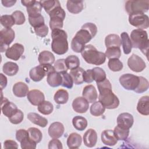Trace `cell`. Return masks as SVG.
Returning <instances> with one entry per match:
<instances>
[{"mask_svg": "<svg viewBox=\"0 0 149 149\" xmlns=\"http://www.w3.org/2000/svg\"><path fill=\"white\" fill-rule=\"evenodd\" d=\"M84 70L83 68L78 67L76 69H72L70 72V75L71 76L73 83L75 84H81L84 82L83 74Z\"/></svg>", "mask_w": 149, "mask_h": 149, "instance_id": "obj_27", "label": "cell"}, {"mask_svg": "<svg viewBox=\"0 0 149 149\" xmlns=\"http://www.w3.org/2000/svg\"><path fill=\"white\" fill-rule=\"evenodd\" d=\"M42 8L41 2L35 1L31 5L27 7V12L29 17H34L41 15Z\"/></svg>", "mask_w": 149, "mask_h": 149, "instance_id": "obj_29", "label": "cell"}, {"mask_svg": "<svg viewBox=\"0 0 149 149\" xmlns=\"http://www.w3.org/2000/svg\"><path fill=\"white\" fill-rule=\"evenodd\" d=\"M82 95L89 103L94 102L98 98L97 90L94 86L91 84L87 85L84 87Z\"/></svg>", "mask_w": 149, "mask_h": 149, "instance_id": "obj_17", "label": "cell"}, {"mask_svg": "<svg viewBox=\"0 0 149 149\" xmlns=\"http://www.w3.org/2000/svg\"><path fill=\"white\" fill-rule=\"evenodd\" d=\"M65 131L63 125L59 122H55L51 124L48 128V134L52 139L61 137Z\"/></svg>", "mask_w": 149, "mask_h": 149, "instance_id": "obj_15", "label": "cell"}, {"mask_svg": "<svg viewBox=\"0 0 149 149\" xmlns=\"http://www.w3.org/2000/svg\"><path fill=\"white\" fill-rule=\"evenodd\" d=\"M81 56L84 61L90 64L101 65L106 60L104 53L98 51L96 48L91 44L86 45L81 52Z\"/></svg>", "mask_w": 149, "mask_h": 149, "instance_id": "obj_4", "label": "cell"}, {"mask_svg": "<svg viewBox=\"0 0 149 149\" xmlns=\"http://www.w3.org/2000/svg\"><path fill=\"white\" fill-rule=\"evenodd\" d=\"M34 2H35V1H34V0H33V1H24V0L21 1V2L23 4V5L25 6L26 8L31 5Z\"/></svg>", "mask_w": 149, "mask_h": 149, "instance_id": "obj_63", "label": "cell"}, {"mask_svg": "<svg viewBox=\"0 0 149 149\" xmlns=\"http://www.w3.org/2000/svg\"><path fill=\"white\" fill-rule=\"evenodd\" d=\"M0 22L1 24L6 29H10L15 24L13 16L9 15H4L1 16Z\"/></svg>", "mask_w": 149, "mask_h": 149, "instance_id": "obj_44", "label": "cell"}, {"mask_svg": "<svg viewBox=\"0 0 149 149\" xmlns=\"http://www.w3.org/2000/svg\"><path fill=\"white\" fill-rule=\"evenodd\" d=\"M29 132V137L36 143H40L42 138V134L41 132L37 128L30 127L27 130Z\"/></svg>", "mask_w": 149, "mask_h": 149, "instance_id": "obj_38", "label": "cell"}, {"mask_svg": "<svg viewBox=\"0 0 149 149\" xmlns=\"http://www.w3.org/2000/svg\"><path fill=\"white\" fill-rule=\"evenodd\" d=\"M140 81L139 76L130 73L122 74L119 77V83L126 90H134L138 86Z\"/></svg>", "mask_w": 149, "mask_h": 149, "instance_id": "obj_8", "label": "cell"}, {"mask_svg": "<svg viewBox=\"0 0 149 149\" xmlns=\"http://www.w3.org/2000/svg\"><path fill=\"white\" fill-rule=\"evenodd\" d=\"M93 72L94 80L96 81V83H98L104 80L106 77V73L105 71L100 67H95L92 69Z\"/></svg>", "mask_w": 149, "mask_h": 149, "instance_id": "obj_42", "label": "cell"}, {"mask_svg": "<svg viewBox=\"0 0 149 149\" xmlns=\"http://www.w3.org/2000/svg\"><path fill=\"white\" fill-rule=\"evenodd\" d=\"M105 55L109 59L115 58L119 59L121 56V51L119 47H109L107 48Z\"/></svg>", "mask_w": 149, "mask_h": 149, "instance_id": "obj_40", "label": "cell"}, {"mask_svg": "<svg viewBox=\"0 0 149 149\" xmlns=\"http://www.w3.org/2000/svg\"><path fill=\"white\" fill-rule=\"evenodd\" d=\"M29 22L30 24L34 28L38 27L44 24V19L41 15L34 17H29Z\"/></svg>", "mask_w": 149, "mask_h": 149, "instance_id": "obj_50", "label": "cell"}, {"mask_svg": "<svg viewBox=\"0 0 149 149\" xmlns=\"http://www.w3.org/2000/svg\"><path fill=\"white\" fill-rule=\"evenodd\" d=\"M28 119L33 123L41 127H45L48 124V120L35 112H30L27 114Z\"/></svg>", "mask_w": 149, "mask_h": 149, "instance_id": "obj_22", "label": "cell"}, {"mask_svg": "<svg viewBox=\"0 0 149 149\" xmlns=\"http://www.w3.org/2000/svg\"><path fill=\"white\" fill-rule=\"evenodd\" d=\"M100 93L98 99L105 108L112 109L116 108L119 105V100L112 90L110 81L105 79L104 80L97 83Z\"/></svg>", "mask_w": 149, "mask_h": 149, "instance_id": "obj_1", "label": "cell"}, {"mask_svg": "<svg viewBox=\"0 0 149 149\" xmlns=\"http://www.w3.org/2000/svg\"><path fill=\"white\" fill-rule=\"evenodd\" d=\"M130 39L132 48L140 49L147 57L149 40L147 31L142 29H134L131 32Z\"/></svg>", "mask_w": 149, "mask_h": 149, "instance_id": "obj_3", "label": "cell"}, {"mask_svg": "<svg viewBox=\"0 0 149 149\" xmlns=\"http://www.w3.org/2000/svg\"><path fill=\"white\" fill-rule=\"evenodd\" d=\"M101 141L107 146H115L117 142L118 139H116L113 130H105L101 133Z\"/></svg>", "mask_w": 149, "mask_h": 149, "instance_id": "obj_19", "label": "cell"}, {"mask_svg": "<svg viewBox=\"0 0 149 149\" xmlns=\"http://www.w3.org/2000/svg\"><path fill=\"white\" fill-rule=\"evenodd\" d=\"M137 110L143 115L147 116L149 115V97L148 95L143 96L139 99Z\"/></svg>", "mask_w": 149, "mask_h": 149, "instance_id": "obj_21", "label": "cell"}, {"mask_svg": "<svg viewBox=\"0 0 149 149\" xmlns=\"http://www.w3.org/2000/svg\"><path fill=\"white\" fill-rule=\"evenodd\" d=\"M47 81L50 86L53 87H58L62 84V76L60 73L56 71L51 72L47 75Z\"/></svg>", "mask_w": 149, "mask_h": 149, "instance_id": "obj_25", "label": "cell"}, {"mask_svg": "<svg viewBox=\"0 0 149 149\" xmlns=\"http://www.w3.org/2000/svg\"><path fill=\"white\" fill-rule=\"evenodd\" d=\"M84 5L83 1H68L66 8L68 10L72 13L77 14L82 11Z\"/></svg>", "mask_w": 149, "mask_h": 149, "instance_id": "obj_24", "label": "cell"}, {"mask_svg": "<svg viewBox=\"0 0 149 149\" xmlns=\"http://www.w3.org/2000/svg\"><path fill=\"white\" fill-rule=\"evenodd\" d=\"M4 148H17V143L12 140H6L3 143Z\"/></svg>", "mask_w": 149, "mask_h": 149, "instance_id": "obj_60", "label": "cell"}, {"mask_svg": "<svg viewBox=\"0 0 149 149\" xmlns=\"http://www.w3.org/2000/svg\"><path fill=\"white\" fill-rule=\"evenodd\" d=\"M24 50V48L23 45L19 43H15L6 51L5 56L9 59L17 61L23 54Z\"/></svg>", "mask_w": 149, "mask_h": 149, "instance_id": "obj_11", "label": "cell"}, {"mask_svg": "<svg viewBox=\"0 0 149 149\" xmlns=\"http://www.w3.org/2000/svg\"><path fill=\"white\" fill-rule=\"evenodd\" d=\"M121 44L123 47L124 54H129L130 53L132 48V42L128 34L126 32H123L120 34Z\"/></svg>", "mask_w": 149, "mask_h": 149, "instance_id": "obj_31", "label": "cell"}, {"mask_svg": "<svg viewBox=\"0 0 149 149\" xmlns=\"http://www.w3.org/2000/svg\"><path fill=\"white\" fill-rule=\"evenodd\" d=\"M74 37L85 44L88 42L93 38L91 34L87 30L82 28L76 33Z\"/></svg>", "mask_w": 149, "mask_h": 149, "instance_id": "obj_36", "label": "cell"}, {"mask_svg": "<svg viewBox=\"0 0 149 149\" xmlns=\"http://www.w3.org/2000/svg\"><path fill=\"white\" fill-rule=\"evenodd\" d=\"M0 77H1V88L2 90L3 88L6 87L7 85V78L2 73L0 74Z\"/></svg>", "mask_w": 149, "mask_h": 149, "instance_id": "obj_61", "label": "cell"}, {"mask_svg": "<svg viewBox=\"0 0 149 149\" xmlns=\"http://www.w3.org/2000/svg\"><path fill=\"white\" fill-rule=\"evenodd\" d=\"M85 44L80 41L76 37H74L71 42V48L73 51L77 53L81 52L85 47Z\"/></svg>", "mask_w": 149, "mask_h": 149, "instance_id": "obj_47", "label": "cell"}, {"mask_svg": "<svg viewBox=\"0 0 149 149\" xmlns=\"http://www.w3.org/2000/svg\"><path fill=\"white\" fill-rule=\"evenodd\" d=\"M12 16L15 20V24L17 25L23 24L26 21L25 16L24 13L20 10H16L13 12L12 14Z\"/></svg>", "mask_w": 149, "mask_h": 149, "instance_id": "obj_51", "label": "cell"}, {"mask_svg": "<svg viewBox=\"0 0 149 149\" xmlns=\"http://www.w3.org/2000/svg\"><path fill=\"white\" fill-rule=\"evenodd\" d=\"M55 70L56 72L61 73L63 72H67L68 68L65 63V59H58L54 63V66Z\"/></svg>", "mask_w": 149, "mask_h": 149, "instance_id": "obj_53", "label": "cell"}, {"mask_svg": "<svg viewBox=\"0 0 149 149\" xmlns=\"http://www.w3.org/2000/svg\"><path fill=\"white\" fill-rule=\"evenodd\" d=\"M69 99L68 92L64 89H59L54 94V100L58 104H65Z\"/></svg>", "mask_w": 149, "mask_h": 149, "instance_id": "obj_32", "label": "cell"}, {"mask_svg": "<svg viewBox=\"0 0 149 149\" xmlns=\"http://www.w3.org/2000/svg\"><path fill=\"white\" fill-rule=\"evenodd\" d=\"M21 148L23 149H34L36 148V143L33 141L30 137L29 135L28 137L22 140L20 142Z\"/></svg>", "mask_w": 149, "mask_h": 149, "instance_id": "obj_52", "label": "cell"}, {"mask_svg": "<svg viewBox=\"0 0 149 149\" xmlns=\"http://www.w3.org/2000/svg\"><path fill=\"white\" fill-rule=\"evenodd\" d=\"M65 63L68 69L72 70L78 68L80 65L79 58L74 55H69L65 59Z\"/></svg>", "mask_w": 149, "mask_h": 149, "instance_id": "obj_37", "label": "cell"}, {"mask_svg": "<svg viewBox=\"0 0 149 149\" xmlns=\"http://www.w3.org/2000/svg\"><path fill=\"white\" fill-rule=\"evenodd\" d=\"M60 73L62 78V82L61 85L66 88L69 89L72 88L73 86V81L70 74L68 73L67 72H63Z\"/></svg>", "mask_w": 149, "mask_h": 149, "instance_id": "obj_45", "label": "cell"}, {"mask_svg": "<svg viewBox=\"0 0 149 149\" xmlns=\"http://www.w3.org/2000/svg\"><path fill=\"white\" fill-rule=\"evenodd\" d=\"M29 136V132L25 129H19L16 132V140L20 142L22 140Z\"/></svg>", "mask_w": 149, "mask_h": 149, "instance_id": "obj_59", "label": "cell"}, {"mask_svg": "<svg viewBox=\"0 0 149 149\" xmlns=\"http://www.w3.org/2000/svg\"><path fill=\"white\" fill-rule=\"evenodd\" d=\"M49 17H59L63 20L65 18L66 13L65 10L63 9V8L61 7V5L56 7L54 9H53L51 12H49L48 14Z\"/></svg>", "mask_w": 149, "mask_h": 149, "instance_id": "obj_54", "label": "cell"}, {"mask_svg": "<svg viewBox=\"0 0 149 149\" xmlns=\"http://www.w3.org/2000/svg\"><path fill=\"white\" fill-rule=\"evenodd\" d=\"M51 48L58 55L65 54L68 50V36L62 29H54L51 32Z\"/></svg>", "mask_w": 149, "mask_h": 149, "instance_id": "obj_2", "label": "cell"}, {"mask_svg": "<svg viewBox=\"0 0 149 149\" xmlns=\"http://www.w3.org/2000/svg\"><path fill=\"white\" fill-rule=\"evenodd\" d=\"M133 115L127 112L122 113L117 118V126L125 129H129L133 126Z\"/></svg>", "mask_w": 149, "mask_h": 149, "instance_id": "obj_12", "label": "cell"}, {"mask_svg": "<svg viewBox=\"0 0 149 149\" xmlns=\"http://www.w3.org/2000/svg\"><path fill=\"white\" fill-rule=\"evenodd\" d=\"M63 19L59 17H51L49 20V27L51 29H61L63 27Z\"/></svg>", "mask_w": 149, "mask_h": 149, "instance_id": "obj_46", "label": "cell"}, {"mask_svg": "<svg viewBox=\"0 0 149 149\" xmlns=\"http://www.w3.org/2000/svg\"><path fill=\"white\" fill-rule=\"evenodd\" d=\"M139 78H140L139 84L137 87L134 91L137 93H142L148 90V81L146 78L142 76H139Z\"/></svg>", "mask_w": 149, "mask_h": 149, "instance_id": "obj_48", "label": "cell"}, {"mask_svg": "<svg viewBox=\"0 0 149 149\" xmlns=\"http://www.w3.org/2000/svg\"><path fill=\"white\" fill-rule=\"evenodd\" d=\"M29 92V87L23 82H17L13 86V93L17 97H24Z\"/></svg>", "mask_w": 149, "mask_h": 149, "instance_id": "obj_20", "label": "cell"}, {"mask_svg": "<svg viewBox=\"0 0 149 149\" xmlns=\"http://www.w3.org/2000/svg\"><path fill=\"white\" fill-rule=\"evenodd\" d=\"M82 139L77 133H70L67 139V145L69 148H77L81 144Z\"/></svg>", "mask_w": 149, "mask_h": 149, "instance_id": "obj_23", "label": "cell"}, {"mask_svg": "<svg viewBox=\"0 0 149 149\" xmlns=\"http://www.w3.org/2000/svg\"><path fill=\"white\" fill-rule=\"evenodd\" d=\"M55 71L54 67L50 64H40L30 70L29 76L33 81L37 82L41 81L46 75Z\"/></svg>", "mask_w": 149, "mask_h": 149, "instance_id": "obj_5", "label": "cell"}, {"mask_svg": "<svg viewBox=\"0 0 149 149\" xmlns=\"http://www.w3.org/2000/svg\"><path fill=\"white\" fill-rule=\"evenodd\" d=\"M89 107V102L82 97H76L72 102L73 109L77 113H85Z\"/></svg>", "mask_w": 149, "mask_h": 149, "instance_id": "obj_13", "label": "cell"}, {"mask_svg": "<svg viewBox=\"0 0 149 149\" xmlns=\"http://www.w3.org/2000/svg\"><path fill=\"white\" fill-rule=\"evenodd\" d=\"M105 110V107L100 101L93 102L90 108L91 114L94 116H99L102 115L104 113Z\"/></svg>", "mask_w": 149, "mask_h": 149, "instance_id": "obj_34", "label": "cell"}, {"mask_svg": "<svg viewBox=\"0 0 149 149\" xmlns=\"http://www.w3.org/2000/svg\"><path fill=\"white\" fill-rule=\"evenodd\" d=\"M149 9L148 0H138V1H127L125 3V9L129 15L135 13L146 12Z\"/></svg>", "mask_w": 149, "mask_h": 149, "instance_id": "obj_6", "label": "cell"}, {"mask_svg": "<svg viewBox=\"0 0 149 149\" xmlns=\"http://www.w3.org/2000/svg\"><path fill=\"white\" fill-rule=\"evenodd\" d=\"M81 28L87 30L91 34L93 38L95 36L97 33V27L96 25L93 23H86L82 26Z\"/></svg>", "mask_w": 149, "mask_h": 149, "instance_id": "obj_55", "label": "cell"}, {"mask_svg": "<svg viewBox=\"0 0 149 149\" xmlns=\"http://www.w3.org/2000/svg\"><path fill=\"white\" fill-rule=\"evenodd\" d=\"M115 135L118 140H125L129 136V129H125L116 126L113 130Z\"/></svg>", "mask_w": 149, "mask_h": 149, "instance_id": "obj_41", "label": "cell"}, {"mask_svg": "<svg viewBox=\"0 0 149 149\" xmlns=\"http://www.w3.org/2000/svg\"><path fill=\"white\" fill-rule=\"evenodd\" d=\"M109 69L113 72H119L123 68V63L119 59H110L108 62Z\"/></svg>", "mask_w": 149, "mask_h": 149, "instance_id": "obj_43", "label": "cell"}, {"mask_svg": "<svg viewBox=\"0 0 149 149\" xmlns=\"http://www.w3.org/2000/svg\"><path fill=\"white\" fill-rule=\"evenodd\" d=\"M72 124L76 130L83 131L87 126V120L81 116H76L72 119Z\"/></svg>", "mask_w": 149, "mask_h": 149, "instance_id": "obj_33", "label": "cell"}, {"mask_svg": "<svg viewBox=\"0 0 149 149\" xmlns=\"http://www.w3.org/2000/svg\"><path fill=\"white\" fill-rule=\"evenodd\" d=\"M38 60L40 64L52 65L54 63L55 56L54 54L50 51H43L40 53Z\"/></svg>", "mask_w": 149, "mask_h": 149, "instance_id": "obj_28", "label": "cell"}, {"mask_svg": "<svg viewBox=\"0 0 149 149\" xmlns=\"http://www.w3.org/2000/svg\"><path fill=\"white\" fill-rule=\"evenodd\" d=\"M15 37V31L11 28L3 29L0 31L1 52L6 51L9 48V45L14 40Z\"/></svg>", "mask_w": 149, "mask_h": 149, "instance_id": "obj_9", "label": "cell"}, {"mask_svg": "<svg viewBox=\"0 0 149 149\" xmlns=\"http://www.w3.org/2000/svg\"><path fill=\"white\" fill-rule=\"evenodd\" d=\"M97 141V134L93 129H88L83 135V142L86 146L93 147Z\"/></svg>", "mask_w": 149, "mask_h": 149, "instance_id": "obj_18", "label": "cell"}, {"mask_svg": "<svg viewBox=\"0 0 149 149\" xmlns=\"http://www.w3.org/2000/svg\"><path fill=\"white\" fill-rule=\"evenodd\" d=\"M42 7L44 9L45 11L49 14L53 9L56 7L61 5L59 1L57 0H51V1H40Z\"/></svg>", "mask_w": 149, "mask_h": 149, "instance_id": "obj_39", "label": "cell"}, {"mask_svg": "<svg viewBox=\"0 0 149 149\" xmlns=\"http://www.w3.org/2000/svg\"><path fill=\"white\" fill-rule=\"evenodd\" d=\"M3 72L9 76H12L17 74L19 71V66L17 63L13 62H7L3 65Z\"/></svg>", "mask_w": 149, "mask_h": 149, "instance_id": "obj_30", "label": "cell"}, {"mask_svg": "<svg viewBox=\"0 0 149 149\" xmlns=\"http://www.w3.org/2000/svg\"><path fill=\"white\" fill-rule=\"evenodd\" d=\"M38 111L43 115H47L51 114L54 110V106L48 101H44L38 105Z\"/></svg>", "mask_w": 149, "mask_h": 149, "instance_id": "obj_35", "label": "cell"}, {"mask_svg": "<svg viewBox=\"0 0 149 149\" xmlns=\"http://www.w3.org/2000/svg\"><path fill=\"white\" fill-rule=\"evenodd\" d=\"M129 68L133 72H142L146 67V65L143 59L136 54H132L127 60Z\"/></svg>", "mask_w": 149, "mask_h": 149, "instance_id": "obj_10", "label": "cell"}, {"mask_svg": "<svg viewBox=\"0 0 149 149\" xmlns=\"http://www.w3.org/2000/svg\"><path fill=\"white\" fill-rule=\"evenodd\" d=\"M105 44L107 48L113 47H117L120 48L122 44L120 37L115 34H109L105 38Z\"/></svg>", "mask_w": 149, "mask_h": 149, "instance_id": "obj_26", "label": "cell"}, {"mask_svg": "<svg viewBox=\"0 0 149 149\" xmlns=\"http://www.w3.org/2000/svg\"><path fill=\"white\" fill-rule=\"evenodd\" d=\"M2 5L5 6V7H7V8H9V7H11L12 6H13L15 5V3L16 2V1H13V0H11V1H9V0H7V1H1Z\"/></svg>", "mask_w": 149, "mask_h": 149, "instance_id": "obj_62", "label": "cell"}, {"mask_svg": "<svg viewBox=\"0 0 149 149\" xmlns=\"http://www.w3.org/2000/svg\"><path fill=\"white\" fill-rule=\"evenodd\" d=\"M34 30L36 35L41 37H45L48 33V28L45 24L40 27L34 28Z\"/></svg>", "mask_w": 149, "mask_h": 149, "instance_id": "obj_56", "label": "cell"}, {"mask_svg": "<svg viewBox=\"0 0 149 149\" xmlns=\"http://www.w3.org/2000/svg\"><path fill=\"white\" fill-rule=\"evenodd\" d=\"M62 148L63 146L62 143L57 139H53L49 141L48 143L49 149H62Z\"/></svg>", "mask_w": 149, "mask_h": 149, "instance_id": "obj_57", "label": "cell"}, {"mask_svg": "<svg viewBox=\"0 0 149 149\" xmlns=\"http://www.w3.org/2000/svg\"><path fill=\"white\" fill-rule=\"evenodd\" d=\"M27 97L29 102L35 106H38L41 102L45 100V96L42 92L39 90H31L30 91L27 95Z\"/></svg>", "mask_w": 149, "mask_h": 149, "instance_id": "obj_16", "label": "cell"}, {"mask_svg": "<svg viewBox=\"0 0 149 149\" xmlns=\"http://www.w3.org/2000/svg\"><path fill=\"white\" fill-rule=\"evenodd\" d=\"M1 109L2 113L9 118L13 115L18 109L14 103L10 102L6 98H3L1 103Z\"/></svg>", "mask_w": 149, "mask_h": 149, "instance_id": "obj_14", "label": "cell"}, {"mask_svg": "<svg viewBox=\"0 0 149 149\" xmlns=\"http://www.w3.org/2000/svg\"><path fill=\"white\" fill-rule=\"evenodd\" d=\"M23 112L21 110L17 109V111L13 115L9 118V120L12 123L17 125L21 123L23 121Z\"/></svg>", "mask_w": 149, "mask_h": 149, "instance_id": "obj_49", "label": "cell"}, {"mask_svg": "<svg viewBox=\"0 0 149 149\" xmlns=\"http://www.w3.org/2000/svg\"><path fill=\"white\" fill-rule=\"evenodd\" d=\"M84 81L87 83H90L94 81L93 72L92 69H87L84 71L83 74Z\"/></svg>", "mask_w": 149, "mask_h": 149, "instance_id": "obj_58", "label": "cell"}, {"mask_svg": "<svg viewBox=\"0 0 149 149\" xmlns=\"http://www.w3.org/2000/svg\"><path fill=\"white\" fill-rule=\"evenodd\" d=\"M130 24L138 29H147L149 26V19L147 15L143 13H132L129 16Z\"/></svg>", "mask_w": 149, "mask_h": 149, "instance_id": "obj_7", "label": "cell"}]
</instances>
